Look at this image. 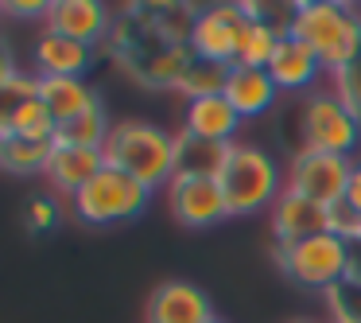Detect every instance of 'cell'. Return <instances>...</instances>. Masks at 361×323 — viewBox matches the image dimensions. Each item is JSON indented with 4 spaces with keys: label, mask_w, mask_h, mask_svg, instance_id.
Instances as JSON below:
<instances>
[{
    "label": "cell",
    "mask_w": 361,
    "mask_h": 323,
    "mask_svg": "<svg viewBox=\"0 0 361 323\" xmlns=\"http://www.w3.org/2000/svg\"><path fill=\"white\" fill-rule=\"evenodd\" d=\"M210 323H226V319H210Z\"/></svg>",
    "instance_id": "4dcf8cb0"
},
{
    "label": "cell",
    "mask_w": 361,
    "mask_h": 323,
    "mask_svg": "<svg viewBox=\"0 0 361 323\" xmlns=\"http://www.w3.org/2000/svg\"><path fill=\"white\" fill-rule=\"evenodd\" d=\"M330 90H334L338 102L361 121V59H353L350 66H342V71L330 74Z\"/></svg>",
    "instance_id": "d4e9b609"
},
{
    "label": "cell",
    "mask_w": 361,
    "mask_h": 323,
    "mask_svg": "<svg viewBox=\"0 0 361 323\" xmlns=\"http://www.w3.org/2000/svg\"><path fill=\"white\" fill-rule=\"evenodd\" d=\"M283 35H288L283 24H272V20H264V16H252L249 24H245V32H241L233 66H260V71H268V63H272V55H276V47H280Z\"/></svg>",
    "instance_id": "ffe728a7"
},
{
    "label": "cell",
    "mask_w": 361,
    "mask_h": 323,
    "mask_svg": "<svg viewBox=\"0 0 361 323\" xmlns=\"http://www.w3.org/2000/svg\"><path fill=\"white\" fill-rule=\"evenodd\" d=\"M229 144H214L190 133H175V175L187 180H218L226 168Z\"/></svg>",
    "instance_id": "d6986e66"
},
{
    "label": "cell",
    "mask_w": 361,
    "mask_h": 323,
    "mask_svg": "<svg viewBox=\"0 0 361 323\" xmlns=\"http://www.w3.org/2000/svg\"><path fill=\"white\" fill-rule=\"evenodd\" d=\"M345 203L361 214V160L353 164V175H350V187H345Z\"/></svg>",
    "instance_id": "f1b7e54d"
},
{
    "label": "cell",
    "mask_w": 361,
    "mask_h": 323,
    "mask_svg": "<svg viewBox=\"0 0 361 323\" xmlns=\"http://www.w3.org/2000/svg\"><path fill=\"white\" fill-rule=\"evenodd\" d=\"M59 218H63V206H59L55 195H32L24 206V222L32 234H47V230L59 226Z\"/></svg>",
    "instance_id": "484cf974"
},
{
    "label": "cell",
    "mask_w": 361,
    "mask_h": 323,
    "mask_svg": "<svg viewBox=\"0 0 361 323\" xmlns=\"http://www.w3.org/2000/svg\"><path fill=\"white\" fill-rule=\"evenodd\" d=\"M167 206H171L175 222L187 230H210L229 218L226 195H221L218 180H187L175 175L167 183Z\"/></svg>",
    "instance_id": "9c48e42d"
},
{
    "label": "cell",
    "mask_w": 361,
    "mask_h": 323,
    "mask_svg": "<svg viewBox=\"0 0 361 323\" xmlns=\"http://www.w3.org/2000/svg\"><path fill=\"white\" fill-rule=\"evenodd\" d=\"M241 125H245L241 113L229 105L226 94L198 98V102H187V110H183V133L202 136V141H214V144H237Z\"/></svg>",
    "instance_id": "9a60e30c"
},
{
    "label": "cell",
    "mask_w": 361,
    "mask_h": 323,
    "mask_svg": "<svg viewBox=\"0 0 361 323\" xmlns=\"http://www.w3.org/2000/svg\"><path fill=\"white\" fill-rule=\"evenodd\" d=\"M51 0H12V4H0L4 16H16V20H47Z\"/></svg>",
    "instance_id": "83f0119b"
},
{
    "label": "cell",
    "mask_w": 361,
    "mask_h": 323,
    "mask_svg": "<svg viewBox=\"0 0 361 323\" xmlns=\"http://www.w3.org/2000/svg\"><path fill=\"white\" fill-rule=\"evenodd\" d=\"M35 98L43 102V110L51 113L55 125H66V121L90 113L94 105H102V94L86 78H39L35 82Z\"/></svg>",
    "instance_id": "e0dca14e"
},
{
    "label": "cell",
    "mask_w": 361,
    "mask_h": 323,
    "mask_svg": "<svg viewBox=\"0 0 361 323\" xmlns=\"http://www.w3.org/2000/svg\"><path fill=\"white\" fill-rule=\"evenodd\" d=\"M229 71H233V66L190 55V63H187V71H183V78H179V86H175V90H179L187 102H198V98H218V94H226Z\"/></svg>",
    "instance_id": "44dd1931"
},
{
    "label": "cell",
    "mask_w": 361,
    "mask_h": 323,
    "mask_svg": "<svg viewBox=\"0 0 361 323\" xmlns=\"http://www.w3.org/2000/svg\"><path fill=\"white\" fill-rule=\"evenodd\" d=\"M109 129H113V121H109L105 102H102L90 113H82V117L59 125L55 129V144H63V148H102L105 136H109Z\"/></svg>",
    "instance_id": "7402d4cb"
},
{
    "label": "cell",
    "mask_w": 361,
    "mask_h": 323,
    "mask_svg": "<svg viewBox=\"0 0 361 323\" xmlns=\"http://www.w3.org/2000/svg\"><path fill=\"white\" fill-rule=\"evenodd\" d=\"M51 152H55V144L27 141V136H8V144H4V156H0V168H4V172H12V175L47 172Z\"/></svg>",
    "instance_id": "603a6c76"
},
{
    "label": "cell",
    "mask_w": 361,
    "mask_h": 323,
    "mask_svg": "<svg viewBox=\"0 0 361 323\" xmlns=\"http://www.w3.org/2000/svg\"><path fill=\"white\" fill-rule=\"evenodd\" d=\"M102 156L109 168L133 175L148 191H159L175 180V136L152 121H113L109 136L102 144Z\"/></svg>",
    "instance_id": "7a4b0ae2"
},
{
    "label": "cell",
    "mask_w": 361,
    "mask_h": 323,
    "mask_svg": "<svg viewBox=\"0 0 361 323\" xmlns=\"http://www.w3.org/2000/svg\"><path fill=\"white\" fill-rule=\"evenodd\" d=\"M226 98L241 113V121H252V117H264L272 110L280 90H276L272 74L260 71V66H233L229 82H226Z\"/></svg>",
    "instance_id": "ac0fdd59"
},
{
    "label": "cell",
    "mask_w": 361,
    "mask_h": 323,
    "mask_svg": "<svg viewBox=\"0 0 361 323\" xmlns=\"http://www.w3.org/2000/svg\"><path fill=\"white\" fill-rule=\"evenodd\" d=\"M288 35L314 51L322 71L334 74L361 59V12L338 0H303L291 4Z\"/></svg>",
    "instance_id": "6da1fadb"
},
{
    "label": "cell",
    "mask_w": 361,
    "mask_h": 323,
    "mask_svg": "<svg viewBox=\"0 0 361 323\" xmlns=\"http://www.w3.org/2000/svg\"><path fill=\"white\" fill-rule=\"evenodd\" d=\"M268 74H272L276 90L280 94H303V90H311L314 94V82L322 78V63L314 59L311 47H303L299 40H291V35H283L280 47H276L272 63H268Z\"/></svg>",
    "instance_id": "2e32d148"
},
{
    "label": "cell",
    "mask_w": 361,
    "mask_h": 323,
    "mask_svg": "<svg viewBox=\"0 0 361 323\" xmlns=\"http://www.w3.org/2000/svg\"><path fill=\"white\" fill-rule=\"evenodd\" d=\"M144 319L148 323H210V319H218V315H214V307H210V296H206L198 284L164 281L148 296Z\"/></svg>",
    "instance_id": "8fae6325"
},
{
    "label": "cell",
    "mask_w": 361,
    "mask_h": 323,
    "mask_svg": "<svg viewBox=\"0 0 361 323\" xmlns=\"http://www.w3.org/2000/svg\"><path fill=\"white\" fill-rule=\"evenodd\" d=\"M32 59H35V78H86L90 63H94V47L43 28L32 47Z\"/></svg>",
    "instance_id": "4fadbf2b"
},
{
    "label": "cell",
    "mask_w": 361,
    "mask_h": 323,
    "mask_svg": "<svg viewBox=\"0 0 361 323\" xmlns=\"http://www.w3.org/2000/svg\"><path fill=\"white\" fill-rule=\"evenodd\" d=\"M330 234L345 237L350 245H357V242H361V214L353 211V206L345 203V199L330 206Z\"/></svg>",
    "instance_id": "4316f807"
},
{
    "label": "cell",
    "mask_w": 361,
    "mask_h": 323,
    "mask_svg": "<svg viewBox=\"0 0 361 323\" xmlns=\"http://www.w3.org/2000/svg\"><path fill=\"white\" fill-rule=\"evenodd\" d=\"M357 160L334 156V152H314V148H295L288 164V191L311 199L319 206H334L345 199L350 175Z\"/></svg>",
    "instance_id": "52a82bcc"
},
{
    "label": "cell",
    "mask_w": 361,
    "mask_h": 323,
    "mask_svg": "<svg viewBox=\"0 0 361 323\" xmlns=\"http://www.w3.org/2000/svg\"><path fill=\"white\" fill-rule=\"evenodd\" d=\"M357 144H361V121L338 102L334 90L326 86L307 94L303 110H299V148L350 156Z\"/></svg>",
    "instance_id": "8992f818"
},
{
    "label": "cell",
    "mask_w": 361,
    "mask_h": 323,
    "mask_svg": "<svg viewBox=\"0 0 361 323\" xmlns=\"http://www.w3.org/2000/svg\"><path fill=\"white\" fill-rule=\"evenodd\" d=\"M105 168V156L102 148H63V144H55V152H51L47 160V183L55 195H66L74 199L78 191H86L90 183L97 180V172Z\"/></svg>",
    "instance_id": "5bb4252c"
},
{
    "label": "cell",
    "mask_w": 361,
    "mask_h": 323,
    "mask_svg": "<svg viewBox=\"0 0 361 323\" xmlns=\"http://www.w3.org/2000/svg\"><path fill=\"white\" fill-rule=\"evenodd\" d=\"M330 323H361V273H345L334 288L322 292Z\"/></svg>",
    "instance_id": "cb8c5ba5"
},
{
    "label": "cell",
    "mask_w": 361,
    "mask_h": 323,
    "mask_svg": "<svg viewBox=\"0 0 361 323\" xmlns=\"http://www.w3.org/2000/svg\"><path fill=\"white\" fill-rule=\"evenodd\" d=\"M148 203H152V191L109 164L97 172V180L86 191H78L71 199L74 218L86 222V226H121V222H133L144 214Z\"/></svg>",
    "instance_id": "5b68a950"
},
{
    "label": "cell",
    "mask_w": 361,
    "mask_h": 323,
    "mask_svg": "<svg viewBox=\"0 0 361 323\" xmlns=\"http://www.w3.org/2000/svg\"><path fill=\"white\" fill-rule=\"evenodd\" d=\"M218 187L226 195L229 218L257 214V211H272L276 199L288 191V172L276 164V156L268 148H260L252 141H237V144H229Z\"/></svg>",
    "instance_id": "3957f363"
},
{
    "label": "cell",
    "mask_w": 361,
    "mask_h": 323,
    "mask_svg": "<svg viewBox=\"0 0 361 323\" xmlns=\"http://www.w3.org/2000/svg\"><path fill=\"white\" fill-rule=\"evenodd\" d=\"M268 226H272L276 245H295L303 237L326 234L330 230V206H319L311 199L295 195V191H283L276 199V206L268 211Z\"/></svg>",
    "instance_id": "7c38bea8"
},
{
    "label": "cell",
    "mask_w": 361,
    "mask_h": 323,
    "mask_svg": "<svg viewBox=\"0 0 361 323\" xmlns=\"http://www.w3.org/2000/svg\"><path fill=\"white\" fill-rule=\"evenodd\" d=\"M276 261H280L283 276L295 281L299 288L326 292L353 269V245L338 234H314L295 245H276Z\"/></svg>",
    "instance_id": "277c9868"
},
{
    "label": "cell",
    "mask_w": 361,
    "mask_h": 323,
    "mask_svg": "<svg viewBox=\"0 0 361 323\" xmlns=\"http://www.w3.org/2000/svg\"><path fill=\"white\" fill-rule=\"evenodd\" d=\"M43 28L94 47V43L109 40L117 20H113V12L105 8V4H97V0H51Z\"/></svg>",
    "instance_id": "30bf717a"
},
{
    "label": "cell",
    "mask_w": 361,
    "mask_h": 323,
    "mask_svg": "<svg viewBox=\"0 0 361 323\" xmlns=\"http://www.w3.org/2000/svg\"><path fill=\"white\" fill-rule=\"evenodd\" d=\"M295 323H322V319H295ZM330 323V319H326Z\"/></svg>",
    "instance_id": "f546056e"
},
{
    "label": "cell",
    "mask_w": 361,
    "mask_h": 323,
    "mask_svg": "<svg viewBox=\"0 0 361 323\" xmlns=\"http://www.w3.org/2000/svg\"><path fill=\"white\" fill-rule=\"evenodd\" d=\"M249 12L245 4H210V8H198L195 28H190V51L198 59H214V63H237V43L241 32L249 24Z\"/></svg>",
    "instance_id": "ba28073f"
}]
</instances>
